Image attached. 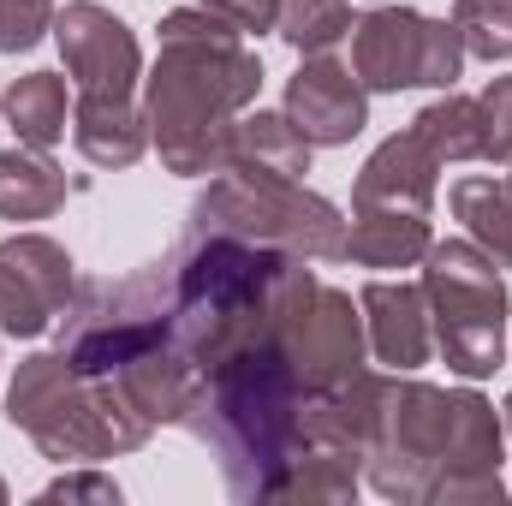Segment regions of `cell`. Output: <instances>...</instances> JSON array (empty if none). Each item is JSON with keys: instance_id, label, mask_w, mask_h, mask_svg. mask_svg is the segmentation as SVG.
Segmentation results:
<instances>
[{"instance_id": "6da1fadb", "label": "cell", "mask_w": 512, "mask_h": 506, "mask_svg": "<svg viewBox=\"0 0 512 506\" xmlns=\"http://www.w3.org/2000/svg\"><path fill=\"white\" fill-rule=\"evenodd\" d=\"M256 90L262 60L245 48V30L191 0L161 18V60L143 84L149 143L173 173H221Z\"/></svg>"}, {"instance_id": "7a4b0ae2", "label": "cell", "mask_w": 512, "mask_h": 506, "mask_svg": "<svg viewBox=\"0 0 512 506\" xmlns=\"http://www.w3.org/2000/svg\"><path fill=\"white\" fill-rule=\"evenodd\" d=\"M370 483L387 501H507L501 423L477 393L387 381L382 429L370 441Z\"/></svg>"}, {"instance_id": "3957f363", "label": "cell", "mask_w": 512, "mask_h": 506, "mask_svg": "<svg viewBox=\"0 0 512 506\" xmlns=\"http://www.w3.org/2000/svg\"><path fill=\"white\" fill-rule=\"evenodd\" d=\"M54 42L72 78V143L96 167H131L149 149V120L137 114V78L143 54L126 18H114L96 0H72L54 12Z\"/></svg>"}, {"instance_id": "277c9868", "label": "cell", "mask_w": 512, "mask_h": 506, "mask_svg": "<svg viewBox=\"0 0 512 506\" xmlns=\"http://www.w3.org/2000/svg\"><path fill=\"white\" fill-rule=\"evenodd\" d=\"M6 417L12 429H24L48 459H114L149 441V417L120 393V381L78 376L66 364V352H36L18 364L12 393H6Z\"/></svg>"}, {"instance_id": "5b68a950", "label": "cell", "mask_w": 512, "mask_h": 506, "mask_svg": "<svg viewBox=\"0 0 512 506\" xmlns=\"http://www.w3.org/2000/svg\"><path fill=\"white\" fill-rule=\"evenodd\" d=\"M191 227H215V233H233V239L286 256H310V262L346 256V221L328 197L304 191L298 179H268L251 167H221L209 191L197 197Z\"/></svg>"}, {"instance_id": "8992f818", "label": "cell", "mask_w": 512, "mask_h": 506, "mask_svg": "<svg viewBox=\"0 0 512 506\" xmlns=\"http://www.w3.org/2000/svg\"><path fill=\"white\" fill-rule=\"evenodd\" d=\"M423 304L447 370L483 381L507 364V286L495 256L471 239H447L423 251Z\"/></svg>"}, {"instance_id": "52a82bcc", "label": "cell", "mask_w": 512, "mask_h": 506, "mask_svg": "<svg viewBox=\"0 0 512 506\" xmlns=\"http://www.w3.org/2000/svg\"><path fill=\"white\" fill-rule=\"evenodd\" d=\"M274 340L286 346L292 370L310 393L340 387L346 376L364 370V316L352 310L346 292L322 286L310 268H286L274 292Z\"/></svg>"}, {"instance_id": "ba28073f", "label": "cell", "mask_w": 512, "mask_h": 506, "mask_svg": "<svg viewBox=\"0 0 512 506\" xmlns=\"http://www.w3.org/2000/svg\"><path fill=\"white\" fill-rule=\"evenodd\" d=\"M465 42L453 18H423L405 6H376L364 24H352V72L364 90H453L465 72Z\"/></svg>"}, {"instance_id": "9c48e42d", "label": "cell", "mask_w": 512, "mask_h": 506, "mask_svg": "<svg viewBox=\"0 0 512 506\" xmlns=\"http://www.w3.org/2000/svg\"><path fill=\"white\" fill-rule=\"evenodd\" d=\"M72 298H78V274L54 239L18 233L0 245V334L36 340L42 328H54L66 316Z\"/></svg>"}, {"instance_id": "30bf717a", "label": "cell", "mask_w": 512, "mask_h": 506, "mask_svg": "<svg viewBox=\"0 0 512 506\" xmlns=\"http://www.w3.org/2000/svg\"><path fill=\"white\" fill-rule=\"evenodd\" d=\"M286 120L304 131L316 149L352 143L370 120V90L358 84L352 66L328 60V54H304V66L286 84Z\"/></svg>"}, {"instance_id": "8fae6325", "label": "cell", "mask_w": 512, "mask_h": 506, "mask_svg": "<svg viewBox=\"0 0 512 506\" xmlns=\"http://www.w3.org/2000/svg\"><path fill=\"white\" fill-rule=\"evenodd\" d=\"M435 173H441V155L417 137V126H405L399 137H387L382 149L364 161V173H358V185H352V209L429 215V203H435Z\"/></svg>"}, {"instance_id": "7c38bea8", "label": "cell", "mask_w": 512, "mask_h": 506, "mask_svg": "<svg viewBox=\"0 0 512 506\" xmlns=\"http://www.w3.org/2000/svg\"><path fill=\"white\" fill-rule=\"evenodd\" d=\"M364 322H370V352L382 358L387 370H417L429 364L435 352V328H429V304H423V286H393V280H370L364 298H358Z\"/></svg>"}, {"instance_id": "4fadbf2b", "label": "cell", "mask_w": 512, "mask_h": 506, "mask_svg": "<svg viewBox=\"0 0 512 506\" xmlns=\"http://www.w3.org/2000/svg\"><path fill=\"white\" fill-rule=\"evenodd\" d=\"M310 137L292 126L286 114H239L233 126V149H227V167H251L268 179H304L310 173Z\"/></svg>"}, {"instance_id": "5bb4252c", "label": "cell", "mask_w": 512, "mask_h": 506, "mask_svg": "<svg viewBox=\"0 0 512 506\" xmlns=\"http://www.w3.org/2000/svg\"><path fill=\"white\" fill-rule=\"evenodd\" d=\"M453 215L465 221V233H471L477 251H489L501 268H512V173L453 179Z\"/></svg>"}, {"instance_id": "9a60e30c", "label": "cell", "mask_w": 512, "mask_h": 506, "mask_svg": "<svg viewBox=\"0 0 512 506\" xmlns=\"http://www.w3.org/2000/svg\"><path fill=\"white\" fill-rule=\"evenodd\" d=\"M435 239H429V215H405V209H358L352 233H346V256L364 268H411L423 262Z\"/></svg>"}, {"instance_id": "2e32d148", "label": "cell", "mask_w": 512, "mask_h": 506, "mask_svg": "<svg viewBox=\"0 0 512 506\" xmlns=\"http://www.w3.org/2000/svg\"><path fill=\"white\" fill-rule=\"evenodd\" d=\"M66 203V173L48 149H6L0 155V215L6 221H48Z\"/></svg>"}, {"instance_id": "e0dca14e", "label": "cell", "mask_w": 512, "mask_h": 506, "mask_svg": "<svg viewBox=\"0 0 512 506\" xmlns=\"http://www.w3.org/2000/svg\"><path fill=\"white\" fill-rule=\"evenodd\" d=\"M0 108H6V120H12L24 149H54L66 137V84H60V72H24V78H12V90H6Z\"/></svg>"}, {"instance_id": "ac0fdd59", "label": "cell", "mask_w": 512, "mask_h": 506, "mask_svg": "<svg viewBox=\"0 0 512 506\" xmlns=\"http://www.w3.org/2000/svg\"><path fill=\"white\" fill-rule=\"evenodd\" d=\"M411 126H417V137L441 155V167H447V161H483V120H477V96H441V102H429Z\"/></svg>"}, {"instance_id": "d6986e66", "label": "cell", "mask_w": 512, "mask_h": 506, "mask_svg": "<svg viewBox=\"0 0 512 506\" xmlns=\"http://www.w3.org/2000/svg\"><path fill=\"white\" fill-rule=\"evenodd\" d=\"M274 30H280V42L298 48V54H328L334 42L352 36V6H346V0H280Z\"/></svg>"}, {"instance_id": "ffe728a7", "label": "cell", "mask_w": 512, "mask_h": 506, "mask_svg": "<svg viewBox=\"0 0 512 506\" xmlns=\"http://www.w3.org/2000/svg\"><path fill=\"white\" fill-rule=\"evenodd\" d=\"M453 30H459V42H465V54H477V60H512V6L501 0H459L453 6Z\"/></svg>"}, {"instance_id": "44dd1931", "label": "cell", "mask_w": 512, "mask_h": 506, "mask_svg": "<svg viewBox=\"0 0 512 506\" xmlns=\"http://www.w3.org/2000/svg\"><path fill=\"white\" fill-rule=\"evenodd\" d=\"M54 30V0H0V54H24Z\"/></svg>"}, {"instance_id": "7402d4cb", "label": "cell", "mask_w": 512, "mask_h": 506, "mask_svg": "<svg viewBox=\"0 0 512 506\" xmlns=\"http://www.w3.org/2000/svg\"><path fill=\"white\" fill-rule=\"evenodd\" d=\"M477 120H483V161H512V78H495L477 96Z\"/></svg>"}, {"instance_id": "603a6c76", "label": "cell", "mask_w": 512, "mask_h": 506, "mask_svg": "<svg viewBox=\"0 0 512 506\" xmlns=\"http://www.w3.org/2000/svg\"><path fill=\"white\" fill-rule=\"evenodd\" d=\"M197 6H209V12H221V18H233L245 36H262V30H274V18H280V0H197Z\"/></svg>"}, {"instance_id": "cb8c5ba5", "label": "cell", "mask_w": 512, "mask_h": 506, "mask_svg": "<svg viewBox=\"0 0 512 506\" xmlns=\"http://www.w3.org/2000/svg\"><path fill=\"white\" fill-rule=\"evenodd\" d=\"M42 501H120V489L108 477H60L42 489Z\"/></svg>"}, {"instance_id": "d4e9b609", "label": "cell", "mask_w": 512, "mask_h": 506, "mask_svg": "<svg viewBox=\"0 0 512 506\" xmlns=\"http://www.w3.org/2000/svg\"><path fill=\"white\" fill-rule=\"evenodd\" d=\"M507 435H512V393H507Z\"/></svg>"}, {"instance_id": "484cf974", "label": "cell", "mask_w": 512, "mask_h": 506, "mask_svg": "<svg viewBox=\"0 0 512 506\" xmlns=\"http://www.w3.org/2000/svg\"><path fill=\"white\" fill-rule=\"evenodd\" d=\"M0 501H6V483H0Z\"/></svg>"}, {"instance_id": "4316f807", "label": "cell", "mask_w": 512, "mask_h": 506, "mask_svg": "<svg viewBox=\"0 0 512 506\" xmlns=\"http://www.w3.org/2000/svg\"><path fill=\"white\" fill-rule=\"evenodd\" d=\"M501 6H512V0H501Z\"/></svg>"}]
</instances>
